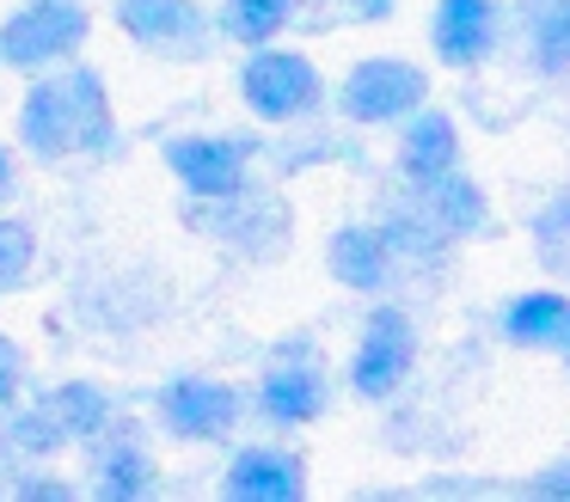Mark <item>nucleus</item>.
Instances as JSON below:
<instances>
[{
	"label": "nucleus",
	"instance_id": "obj_24",
	"mask_svg": "<svg viewBox=\"0 0 570 502\" xmlns=\"http://www.w3.org/2000/svg\"><path fill=\"white\" fill-rule=\"evenodd\" d=\"M13 196V147H0V203Z\"/></svg>",
	"mask_w": 570,
	"mask_h": 502
},
{
	"label": "nucleus",
	"instance_id": "obj_16",
	"mask_svg": "<svg viewBox=\"0 0 570 502\" xmlns=\"http://www.w3.org/2000/svg\"><path fill=\"white\" fill-rule=\"evenodd\" d=\"M417 196H423L417 215L430 220L435 239H472V233L484 227V190L460 166L442 171V178H430V184H417Z\"/></svg>",
	"mask_w": 570,
	"mask_h": 502
},
{
	"label": "nucleus",
	"instance_id": "obj_23",
	"mask_svg": "<svg viewBox=\"0 0 570 502\" xmlns=\"http://www.w3.org/2000/svg\"><path fill=\"white\" fill-rule=\"evenodd\" d=\"M533 490H540V496H570V460L546 465V472L533 478Z\"/></svg>",
	"mask_w": 570,
	"mask_h": 502
},
{
	"label": "nucleus",
	"instance_id": "obj_12",
	"mask_svg": "<svg viewBox=\"0 0 570 502\" xmlns=\"http://www.w3.org/2000/svg\"><path fill=\"white\" fill-rule=\"evenodd\" d=\"M497 0H435V19H430V43L448 68H479L497 43Z\"/></svg>",
	"mask_w": 570,
	"mask_h": 502
},
{
	"label": "nucleus",
	"instance_id": "obj_1",
	"mask_svg": "<svg viewBox=\"0 0 570 502\" xmlns=\"http://www.w3.org/2000/svg\"><path fill=\"white\" fill-rule=\"evenodd\" d=\"M19 141L38 159H105L117 147V117L99 68L56 61V73L38 68L26 105H19Z\"/></svg>",
	"mask_w": 570,
	"mask_h": 502
},
{
	"label": "nucleus",
	"instance_id": "obj_22",
	"mask_svg": "<svg viewBox=\"0 0 570 502\" xmlns=\"http://www.w3.org/2000/svg\"><path fill=\"white\" fill-rule=\"evenodd\" d=\"M13 490H19V496H62V502L75 496V484H68V478H19Z\"/></svg>",
	"mask_w": 570,
	"mask_h": 502
},
{
	"label": "nucleus",
	"instance_id": "obj_8",
	"mask_svg": "<svg viewBox=\"0 0 570 502\" xmlns=\"http://www.w3.org/2000/svg\"><path fill=\"white\" fill-rule=\"evenodd\" d=\"M166 166L197 203H222L252 184V154L227 135H178V141H166Z\"/></svg>",
	"mask_w": 570,
	"mask_h": 502
},
{
	"label": "nucleus",
	"instance_id": "obj_11",
	"mask_svg": "<svg viewBox=\"0 0 570 502\" xmlns=\"http://www.w3.org/2000/svg\"><path fill=\"white\" fill-rule=\"evenodd\" d=\"M26 411L43 423V435H50L56 447H80V441H92L99 429H111V398H105L92 380H62V386H43Z\"/></svg>",
	"mask_w": 570,
	"mask_h": 502
},
{
	"label": "nucleus",
	"instance_id": "obj_19",
	"mask_svg": "<svg viewBox=\"0 0 570 502\" xmlns=\"http://www.w3.org/2000/svg\"><path fill=\"white\" fill-rule=\"evenodd\" d=\"M528 49L546 73H570V0H533Z\"/></svg>",
	"mask_w": 570,
	"mask_h": 502
},
{
	"label": "nucleus",
	"instance_id": "obj_7",
	"mask_svg": "<svg viewBox=\"0 0 570 502\" xmlns=\"http://www.w3.org/2000/svg\"><path fill=\"white\" fill-rule=\"evenodd\" d=\"M411 355H417V331H411L405 306H374L356 337V355H350V386L362 398H393L411 374Z\"/></svg>",
	"mask_w": 570,
	"mask_h": 502
},
{
	"label": "nucleus",
	"instance_id": "obj_20",
	"mask_svg": "<svg viewBox=\"0 0 570 502\" xmlns=\"http://www.w3.org/2000/svg\"><path fill=\"white\" fill-rule=\"evenodd\" d=\"M31 264H38V233H31V220L7 215L0 220V294H13L31 276Z\"/></svg>",
	"mask_w": 570,
	"mask_h": 502
},
{
	"label": "nucleus",
	"instance_id": "obj_2",
	"mask_svg": "<svg viewBox=\"0 0 570 502\" xmlns=\"http://www.w3.org/2000/svg\"><path fill=\"white\" fill-rule=\"evenodd\" d=\"M239 98H246V110L258 122H301L325 105V80L301 49L258 43L239 61Z\"/></svg>",
	"mask_w": 570,
	"mask_h": 502
},
{
	"label": "nucleus",
	"instance_id": "obj_6",
	"mask_svg": "<svg viewBox=\"0 0 570 502\" xmlns=\"http://www.w3.org/2000/svg\"><path fill=\"white\" fill-rule=\"evenodd\" d=\"M239 416H246L239 386L209 374H178L154 392V423L173 441H227L239 429Z\"/></svg>",
	"mask_w": 570,
	"mask_h": 502
},
{
	"label": "nucleus",
	"instance_id": "obj_3",
	"mask_svg": "<svg viewBox=\"0 0 570 502\" xmlns=\"http://www.w3.org/2000/svg\"><path fill=\"white\" fill-rule=\"evenodd\" d=\"M92 19L80 0H26L19 12H7L0 19V61L7 68H56V61L80 56V43H87Z\"/></svg>",
	"mask_w": 570,
	"mask_h": 502
},
{
	"label": "nucleus",
	"instance_id": "obj_15",
	"mask_svg": "<svg viewBox=\"0 0 570 502\" xmlns=\"http://www.w3.org/2000/svg\"><path fill=\"white\" fill-rule=\"evenodd\" d=\"M87 453V484L99 490L105 502H129L154 490V460L141 453V441H105V429L92 441H80Z\"/></svg>",
	"mask_w": 570,
	"mask_h": 502
},
{
	"label": "nucleus",
	"instance_id": "obj_17",
	"mask_svg": "<svg viewBox=\"0 0 570 502\" xmlns=\"http://www.w3.org/2000/svg\"><path fill=\"white\" fill-rule=\"evenodd\" d=\"M503 337L521 343V350H564L570 343V294L558 288H533V294H515L503 306Z\"/></svg>",
	"mask_w": 570,
	"mask_h": 502
},
{
	"label": "nucleus",
	"instance_id": "obj_10",
	"mask_svg": "<svg viewBox=\"0 0 570 502\" xmlns=\"http://www.w3.org/2000/svg\"><path fill=\"white\" fill-rule=\"evenodd\" d=\"M307 490V465H301L295 447H239L227 460V478H222V496L227 502H301Z\"/></svg>",
	"mask_w": 570,
	"mask_h": 502
},
{
	"label": "nucleus",
	"instance_id": "obj_25",
	"mask_svg": "<svg viewBox=\"0 0 570 502\" xmlns=\"http://www.w3.org/2000/svg\"><path fill=\"white\" fill-rule=\"evenodd\" d=\"M558 355H564V362H570V343H564V350H558Z\"/></svg>",
	"mask_w": 570,
	"mask_h": 502
},
{
	"label": "nucleus",
	"instance_id": "obj_18",
	"mask_svg": "<svg viewBox=\"0 0 570 502\" xmlns=\"http://www.w3.org/2000/svg\"><path fill=\"white\" fill-rule=\"evenodd\" d=\"M288 24H295V0H222V12H215V31L246 49L276 43Z\"/></svg>",
	"mask_w": 570,
	"mask_h": 502
},
{
	"label": "nucleus",
	"instance_id": "obj_9",
	"mask_svg": "<svg viewBox=\"0 0 570 502\" xmlns=\"http://www.w3.org/2000/svg\"><path fill=\"white\" fill-rule=\"evenodd\" d=\"M258 411L271 416V423L295 429V423H313V416L325 411V374H320V355L307 350H283L271 367H264L258 380Z\"/></svg>",
	"mask_w": 570,
	"mask_h": 502
},
{
	"label": "nucleus",
	"instance_id": "obj_14",
	"mask_svg": "<svg viewBox=\"0 0 570 502\" xmlns=\"http://www.w3.org/2000/svg\"><path fill=\"white\" fill-rule=\"evenodd\" d=\"M460 166V129L448 110H430L417 105L405 117V135H399V171H405L411 184H430L442 178V171Z\"/></svg>",
	"mask_w": 570,
	"mask_h": 502
},
{
	"label": "nucleus",
	"instance_id": "obj_4",
	"mask_svg": "<svg viewBox=\"0 0 570 502\" xmlns=\"http://www.w3.org/2000/svg\"><path fill=\"white\" fill-rule=\"evenodd\" d=\"M117 24L129 43L160 61H209L215 37H222L197 0H117Z\"/></svg>",
	"mask_w": 570,
	"mask_h": 502
},
{
	"label": "nucleus",
	"instance_id": "obj_13",
	"mask_svg": "<svg viewBox=\"0 0 570 502\" xmlns=\"http://www.w3.org/2000/svg\"><path fill=\"white\" fill-rule=\"evenodd\" d=\"M325 264L344 288L356 294H381L386 282L399 276V245L386 227H337L332 245H325Z\"/></svg>",
	"mask_w": 570,
	"mask_h": 502
},
{
	"label": "nucleus",
	"instance_id": "obj_5",
	"mask_svg": "<svg viewBox=\"0 0 570 502\" xmlns=\"http://www.w3.org/2000/svg\"><path fill=\"white\" fill-rule=\"evenodd\" d=\"M417 105H430V73L405 56H368L337 86V110L350 122H405Z\"/></svg>",
	"mask_w": 570,
	"mask_h": 502
},
{
	"label": "nucleus",
	"instance_id": "obj_21",
	"mask_svg": "<svg viewBox=\"0 0 570 502\" xmlns=\"http://www.w3.org/2000/svg\"><path fill=\"white\" fill-rule=\"evenodd\" d=\"M19 392H26V350L0 331V416L19 404Z\"/></svg>",
	"mask_w": 570,
	"mask_h": 502
}]
</instances>
